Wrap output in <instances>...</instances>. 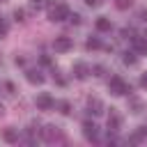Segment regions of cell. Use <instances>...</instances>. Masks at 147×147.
<instances>
[{
    "label": "cell",
    "instance_id": "1",
    "mask_svg": "<svg viewBox=\"0 0 147 147\" xmlns=\"http://www.w3.org/2000/svg\"><path fill=\"white\" fill-rule=\"evenodd\" d=\"M69 16V7L64 2H48V21L53 23H60Z\"/></svg>",
    "mask_w": 147,
    "mask_h": 147
},
{
    "label": "cell",
    "instance_id": "2",
    "mask_svg": "<svg viewBox=\"0 0 147 147\" xmlns=\"http://www.w3.org/2000/svg\"><path fill=\"white\" fill-rule=\"evenodd\" d=\"M108 90H110V94H115V96H124V94L131 92V83H126L122 76H113V78L108 80Z\"/></svg>",
    "mask_w": 147,
    "mask_h": 147
},
{
    "label": "cell",
    "instance_id": "3",
    "mask_svg": "<svg viewBox=\"0 0 147 147\" xmlns=\"http://www.w3.org/2000/svg\"><path fill=\"white\" fill-rule=\"evenodd\" d=\"M41 138H44L46 142H60V140H64L62 131H60L57 126H53V124H48V126L41 129Z\"/></svg>",
    "mask_w": 147,
    "mask_h": 147
},
{
    "label": "cell",
    "instance_id": "4",
    "mask_svg": "<svg viewBox=\"0 0 147 147\" xmlns=\"http://www.w3.org/2000/svg\"><path fill=\"white\" fill-rule=\"evenodd\" d=\"M53 48H55V53H67V51L74 48V41H71L69 37H55Z\"/></svg>",
    "mask_w": 147,
    "mask_h": 147
},
{
    "label": "cell",
    "instance_id": "5",
    "mask_svg": "<svg viewBox=\"0 0 147 147\" xmlns=\"http://www.w3.org/2000/svg\"><path fill=\"white\" fill-rule=\"evenodd\" d=\"M83 136H85L87 140L96 142V140H99V126H96L94 122H85V124H83Z\"/></svg>",
    "mask_w": 147,
    "mask_h": 147
},
{
    "label": "cell",
    "instance_id": "6",
    "mask_svg": "<svg viewBox=\"0 0 147 147\" xmlns=\"http://www.w3.org/2000/svg\"><path fill=\"white\" fill-rule=\"evenodd\" d=\"M34 103H37V108H39V110H51V108L55 106L53 96H51V94H46V92H44V94H39V96L34 99Z\"/></svg>",
    "mask_w": 147,
    "mask_h": 147
},
{
    "label": "cell",
    "instance_id": "7",
    "mask_svg": "<svg viewBox=\"0 0 147 147\" xmlns=\"http://www.w3.org/2000/svg\"><path fill=\"white\" fill-rule=\"evenodd\" d=\"M74 76H76L78 80H85V78L90 76V67H87L85 62H74Z\"/></svg>",
    "mask_w": 147,
    "mask_h": 147
},
{
    "label": "cell",
    "instance_id": "8",
    "mask_svg": "<svg viewBox=\"0 0 147 147\" xmlns=\"http://www.w3.org/2000/svg\"><path fill=\"white\" fill-rule=\"evenodd\" d=\"M87 110H90L92 115H101V113H103V101L96 99V96H90V99H87Z\"/></svg>",
    "mask_w": 147,
    "mask_h": 147
},
{
    "label": "cell",
    "instance_id": "9",
    "mask_svg": "<svg viewBox=\"0 0 147 147\" xmlns=\"http://www.w3.org/2000/svg\"><path fill=\"white\" fill-rule=\"evenodd\" d=\"M133 48H136L138 53L147 55V34H138V37H133Z\"/></svg>",
    "mask_w": 147,
    "mask_h": 147
},
{
    "label": "cell",
    "instance_id": "10",
    "mask_svg": "<svg viewBox=\"0 0 147 147\" xmlns=\"http://www.w3.org/2000/svg\"><path fill=\"white\" fill-rule=\"evenodd\" d=\"M25 78H28V83H32V85H41V83H44V76H41V71H37V69H28V71H25Z\"/></svg>",
    "mask_w": 147,
    "mask_h": 147
},
{
    "label": "cell",
    "instance_id": "11",
    "mask_svg": "<svg viewBox=\"0 0 147 147\" xmlns=\"http://www.w3.org/2000/svg\"><path fill=\"white\" fill-rule=\"evenodd\" d=\"M119 126H122V117L117 115V113H110V117H108V131H119Z\"/></svg>",
    "mask_w": 147,
    "mask_h": 147
},
{
    "label": "cell",
    "instance_id": "12",
    "mask_svg": "<svg viewBox=\"0 0 147 147\" xmlns=\"http://www.w3.org/2000/svg\"><path fill=\"white\" fill-rule=\"evenodd\" d=\"M94 25H96V30H99V32H110V28H113L110 18H106V16H99Z\"/></svg>",
    "mask_w": 147,
    "mask_h": 147
},
{
    "label": "cell",
    "instance_id": "13",
    "mask_svg": "<svg viewBox=\"0 0 147 147\" xmlns=\"http://www.w3.org/2000/svg\"><path fill=\"white\" fill-rule=\"evenodd\" d=\"M2 140H5V142H18V131L11 129V126H7V129L2 131Z\"/></svg>",
    "mask_w": 147,
    "mask_h": 147
},
{
    "label": "cell",
    "instance_id": "14",
    "mask_svg": "<svg viewBox=\"0 0 147 147\" xmlns=\"http://www.w3.org/2000/svg\"><path fill=\"white\" fill-rule=\"evenodd\" d=\"M129 106H131V113H136V115L145 110V103H142L140 99H129Z\"/></svg>",
    "mask_w": 147,
    "mask_h": 147
},
{
    "label": "cell",
    "instance_id": "15",
    "mask_svg": "<svg viewBox=\"0 0 147 147\" xmlns=\"http://www.w3.org/2000/svg\"><path fill=\"white\" fill-rule=\"evenodd\" d=\"M142 138H147V126H138V131H136L129 140H131V142H140Z\"/></svg>",
    "mask_w": 147,
    "mask_h": 147
},
{
    "label": "cell",
    "instance_id": "16",
    "mask_svg": "<svg viewBox=\"0 0 147 147\" xmlns=\"http://www.w3.org/2000/svg\"><path fill=\"white\" fill-rule=\"evenodd\" d=\"M85 48H87V51H94V48H101V41H99L96 37H90V39L85 41Z\"/></svg>",
    "mask_w": 147,
    "mask_h": 147
},
{
    "label": "cell",
    "instance_id": "17",
    "mask_svg": "<svg viewBox=\"0 0 147 147\" xmlns=\"http://www.w3.org/2000/svg\"><path fill=\"white\" fill-rule=\"evenodd\" d=\"M57 108H60L62 115H69V113H71V103H69V101H57Z\"/></svg>",
    "mask_w": 147,
    "mask_h": 147
},
{
    "label": "cell",
    "instance_id": "18",
    "mask_svg": "<svg viewBox=\"0 0 147 147\" xmlns=\"http://www.w3.org/2000/svg\"><path fill=\"white\" fill-rule=\"evenodd\" d=\"M122 62H124V64H129V67H133V64H136V55H133V53H124Z\"/></svg>",
    "mask_w": 147,
    "mask_h": 147
},
{
    "label": "cell",
    "instance_id": "19",
    "mask_svg": "<svg viewBox=\"0 0 147 147\" xmlns=\"http://www.w3.org/2000/svg\"><path fill=\"white\" fill-rule=\"evenodd\" d=\"M133 5V0H115V7L117 9H129Z\"/></svg>",
    "mask_w": 147,
    "mask_h": 147
},
{
    "label": "cell",
    "instance_id": "20",
    "mask_svg": "<svg viewBox=\"0 0 147 147\" xmlns=\"http://www.w3.org/2000/svg\"><path fill=\"white\" fill-rule=\"evenodd\" d=\"M14 18H16V21H25V9H21V7L14 9Z\"/></svg>",
    "mask_w": 147,
    "mask_h": 147
},
{
    "label": "cell",
    "instance_id": "21",
    "mask_svg": "<svg viewBox=\"0 0 147 147\" xmlns=\"http://www.w3.org/2000/svg\"><path fill=\"white\" fill-rule=\"evenodd\" d=\"M32 7L34 9H44V7H48V2L46 0H32Z\"/></svg>",
    "mask_w": 147,
    "mask_h": 147
},
{
    "label": "cell",
    "instance_id": "22",
    "mask_svg": "<svg viewBox=\"0 0 147 147\" xmlns=\"http://www.w3.org/2000/svg\"><path fill=\"white\" fill-rule=\"evenodd\" d=\"M7 30H9V25H7V23H5L2 18H0V39H2L5 34H7Z\"/></svg>",
    "mask_w": 147,
    "mask_h": 147
},
{
    "label": "cell",
    "instance_id": "23",
    "mask_svg": "<svg viewBox=\"0 0 147 147\" xmlns=\"http://www.w3.org/2000/svg\"><path fill=\"white\" fill-rule=\"evenodd\" d=\"M67 18H69L71 23H76V25L80 23V14H71V11H69V16H67Z\"/></svg>",
    "mask_w": 147,
    "mask_h": 147
},
{
    "label": "cell",
    "instance_id": "24",
    "mask_svg": "<svg viewBox=\"0 0 147 147\" xmlns=\"http://www.w3.org/2000/svg\"><path fill=\"white\" fill-rule=\"evenodd\" d=\"M131 34H133V28H122V37H126V39H129Z\"/></svg>",
    "mask_w": 147,
    "mask_h": 147
},
{
    "label": "cell",
    "instance_id": "25",
    "mask_svg": "<svg viewBox=\"0 0 147 147\" xmlns=\"http://www.w3.org/2000/svg\"><path fill=\"white\" fill-rule=\"evenodd\" d=\"M138 18H140L142 23H147V9H140V11H138Z\"/></svg>",
    "mask_w": 147,
    "mask_h": 147
},
{
    "label": "cell",
    "instance_id": "26",
    "mask_svg": "<svg viewBox=\"0 0 147 147\" xmlns=\"http://www.w3.org/2000/svg\"><path fill=\"white\" fill-rule=\"evenodd\" d=\"M85 5H87V7H99L101 0H85Z\"/></svg>",
    "mask_w": 147,
    "mask_h": 147
},
{
    "label": "cell",
    "instance_id": "27",
    "mask_svg": "<svg viewBox=\"0 0 147 147\" xmlns=\"http://www.w3.org/2000/svg\"><path fill=\"white\" fill-rule=\"evenodd\" d=\"M140 87H145V90H147V71L140 76Z\"/></svg>",
    "mask_w": 147,
    "mask_h": 147
}]
</instances>
